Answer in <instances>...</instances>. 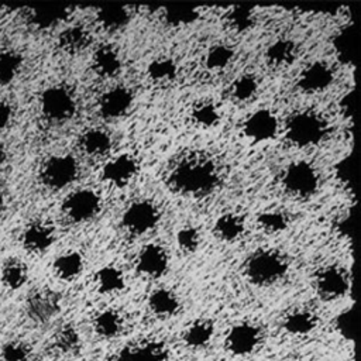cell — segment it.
<instances>
[{
  "label": "cell",
  "instance_id": "7c38bea8",
  "mask_svg": "<svg viewBox=\"0 0 361 361\" xmlns=\"http://www.w3.org/2000/svg\"><path fill=\"white\" fill-rule=\"evenodd\" d=\"M350 281L347 272L336 265L322 268L316 275V289L324 299H337L347 293Z\"/></svg>",
  "mask_w": 361,
  "mask_h": 361
},
{
  "label": "cell",
  "instance_id": "f546056e",
  "mask_svg": "<svg viewBox=\"0 0 361 361\" xmlns=\"http://www.w3.org/2000/svg\"><path fill=\"white\" fill-rule=\"evenodd\" d=\"M79 145L87 155H104L111 147V137L100 128H90L80 135Z\"/></svg>",
  "mask_w": 361,
  "mask_h": 361
},
{
  "label": "cell",
  "instance_id": "d6986e66",
  "mask_svg": "<svg viewBox=\"0 0 361 361\" xmlns=\"http://www.w3.org/2000/svg\"><path fill=\"white\" fill-rule=\"evenodd\" d=\"M69 14L71 8L65 6H39L28 10L27 20L35 28L47 30L65 21Z\"/></svg>",
  "mask_w": 361,
  "mask_h": 361
},
{
  "label": "cell",
  "instance_id": "603a6c76",
  "mask_svg": "<svg viewBox=\"0 0 361 361\" xmlns=\"http://www.w3.org/2000/svg\"><path fill=\"white\" fill-rule=\"evenodd\" d=\"M93 66L100 76L113 78L121 71V58L113 47L103 45L93 55Z\"/></svg>",
  "mask_w": 361,
  "mask_h": 361
},
{
  "label": "cell",
  "instance_id": "5bb4252c",
  "mask_svg": "<svg viewBox=\"0 0 361 361\" xmlns=\"http://www.w3.org/2000/svg\"><path fill=\"white\" fill-rule=\"evenodd\" d=\"M133 92L126 86L107 90L99 100V113L104 118H118L127 114L133 106Z\"/></svg>",
  "mask_w": 361,
  "mask_h": 361
},
{
  "label": "cell",
  "instance_id": "44dd1931",
  "mask_svg": "<svg viewBox=\"0 0 361 361\" xmlns=\"http://www.w3.org/2000/svg\"><path fill=\"white\" fill-rule=\"evenodd\" d=\"M90 41V32L83 25H69L58 37L59 48L66 54H78L83 51Z\"/></svg>",
  "mask_w": 361,
  "mask_h": 361
},
{
  "label": "cell",
  "instance_id": "4dcf8cb0",
  "mask_svg": "<svg viewBox=\"0 0 361 361\" xmlns=\"http://www.w3.org/2000/svg\"><path fill=\"white\" fill-rule=\"evenodd\" d=\"M245 224L237 213H223L214 223V231L224 241H234L243 235Z\"/></svg>",
  "mask_w": 361,
  "mask_h": 361
},
{
  "label": "cell",
  "instance_id": "9a60e30c",
  "mask_svg": "<svg viewBox=\"0 0 361 361\" xmlns=\"http://www.w3.org/2000/svg\"><path fill=\"white\" fill-rule=\"evenodd\" d=\"M138 172V164L134 157L121 154L110 159L102 169V178L114 186H124L130 183Z\"/></svg>",
  "mask_w": 361,
  "mask_h": 361
},
{
  "label": "cell",
  "instance_id": "60d3db41",
  "mask_svg": "<svg viewBox=\"0 0 361 361\" xmlns=\"http://www.w3.org/2000/svg\"><path fill=\"white\" fill-rule=\"evenodd\" d=\"M258 92V80L254 75L245 73L237 78L231 86V96L234 100L247 102L251 100Z\"/></svg>",
  "mask_w": 361,
  "mask_h": 361
},
{
  "label": "cell",
  "instance_id": "ab89813d",
  "mask_svg": "<svg viewBox=\"0 0 361 361\" xmlns=\"http://www.w3.org/2000/svg\"><path fill=\"white\" fill-rule=\"evenodd\" d=\"M233 58H234V49L230 45L217 44V45H213L206 54L204 63L209 69L219 71L228 66Z\"/></svg>",
  "mask_w": 361,
  "mask_h": 361
},
{
  "label": "cell",
  "instance_id": "d590c367",
  "mask_svg": "<svg viewBox=\"0 0 361 361\" xmlns=\"http://www.w3.org/2000/svg\"><path fill=\"white\" fill-rule=\"evenodd\" d=\"M23 56L16 51L0 52V86L11 83L20 73Z\"/></svg>",
  "mask_w": 361,
  "mask_h": 361
},
{
  "label": "cell",
  "instance_id": "2e32d148",
  "mask_svg": "<svg viewBox=\"0 0 361 361\" xmlns=\"http://www.w3.org/2000/svg\"><path fill=\"white\" fill-rule=\"evenodd\" d=\"M169 257L165 248L159 244L145 245L137 259V269L140 274L149 278H159L168 269Z\"/></svg>",
  "mask_w": 361,
  "mask_h": 361
},
{
  "label": "cell",
  "instance_id": "f1b7e54d",
  "mask_svg": "<svg viewBox=\"0 0 361 361\" xmlns=\"http://www.w3.org/2000/svg\"><path fill=\"white\" fill-rule=\"evenodd\" d=\"M80 345V336L75 326L72 324H63L61 326L51 341L52 350L59 355H71L76 353V350Z\"/></svg>",
  "mask_w": 361,
  "mask_h": 361
},
{
  "label": "cell",
  "instance_id": "1f68e13d",
  "mask_svg": "<svg viewBox=\"0 0 361 361\" xmlns=\"http://www.w3.org/2000/svg\"><path fill=\"white\" fill-rule=\"evenodd\" d=\"M94 330L99 336L111 338L116 337L123 329V317L114 309H104L99 312L93 320Z\"/></svg>",
  "mask_w": 361,
  "mask_h": 361
},
{
  "label": "cell",
  "instance_id": "f35d334b",
  "mask_svg": "<svg viewBox=\"0 0 361 361\" xmlns=\"http://www.w3.org/2000/svg\"><path fill=\"white\" fill-rule=\"evenodd\" d=\"M190 117L196 126L202 128H210L220 121V111L216 104L210 102H200L193 106Z\"/></svg>",
  "mask_w": 361,
  "mask_h": 361
},
{
  "label": "cell",
  "instance_id": "4fadbf2b",
  "mask_svg": "<svg viewBox=\"0 0 361 361\" xmlns=\"http://www.w3.org/2000/svg\"><path fill=\"white\" fill-rule=\"evenodd\" d=\"M243 130L244 134L252 141H268L278 133V118L271 110L259 109L244 121Z\"/></svg>",
  "mask_w": 361,
  "mask_h": 361
},
{
  "label": "cell",
  "instance_id": "83f0119b",
  "mask_svg": "<svg viewBox=\"0 0 361 361\" xmlns=\"http://www.w3.org/2000/svg\"><path fill=\"white\" fill-rule=\"evenodd\" d=\"M27 278H28V268L21 259L10 258L3 264L0 279L7 289L10 290L20 289L27 282Z\"/></svg>",
  "mask_w": 361,
  "mask_h": 361
},
{
  "label": "cell",
  "instance_id": "7dc6e473",
  "mask_svg": "<svg viewBox=\"0 0 361 361\" xmlns=\"http://www.w3.org/2000/svg\"><path fill=\"white\" fill-rule=\"evenodd\" d=\"M334 228L337 234L343 238H351L354 230V220H353V209H347L341 212L334 220Z\"/></svg>",
  "mask_w": 361,
  "mask_h": 361
},
{
  "label": "cell",
  "instance_id": "d6a6232c",
  "mask_svg": "<svg viewBox=\"0 0 361 361\" xmlns=\"http://www.w3.org/2000/svg\"><path fill=\"white\" fill-rule=\"evenodd\" d=\"M96 285L97 289L103 293H117L124 288L126 279L118 268L113 265H106L97 271Z\"/></svg>",
  "mask_w": 361,
  "mask_h": 361
},
{
  "label": "cell",
  "instance_id": "e575fe53",
  "mask_svg": "<svg viewBox=\"0 0 361 361\" xmlns=\"http://www.w3.org/2000/svg\"><path fill=\"white\" fill-rule=\"evenodd\" d=\"M148 78L155 83H168L178 75L176 63L169 58H158L147 66Z\"/></svg>",
  "mask_w": 361,
  "mask_h": 361
},
{
  "label": "cell",
  "instance_id": "4316f807",
  "mask_svg": "<svg viewBox=\"0 0 361 361\" xmlns=\"http://www.w3.org/2000/svg\"><path fill=\"white\" fill-rule=\"evenodd\" d=\"M130 17H131V13L128 7L117 6V4L103 6V7H99L96 11V18L102 24V27L111 31L126 27L130 21Z\"/></svg>",
  "mask_w": 361,
  "mask_h": 361
},
{
  "label": "cell",
  "instance_id": "ffe728a7",
  "mask_svg": "<svg viewBox=\"0 0 361 361\" xmlns=\"http://www.w3.org/2000/svg\"><path fill=\"white\" fill-rule=\"evenodd\" d=\"M148 306L157 316L169 317L179 312L180 302L176 293L171 289L158 288L151 292L148 298Z\"/></svg>",
  "mask_w": 361,
  "mask_h": 361
},
{
  "label": "cell",
  "instance_id": "816d5d0a",
  "mask_svg": "<svg viewBox=\"0 0 361 361\" xmlns=\"http://www.w3.org/2000/svg\"><path fill=\"white\" fill-rule=\"evenodd\" d=\"M3 206H4V197H3V193L0 190V210L3 209Z\"/></svg>",
  "mask_w": 361,
  "mask_h": 361
},
{
  "label": "cell",
  "instance_id": "f907efd6",
  "mask_svg": "<svg viewBox=\"0 0 361 361\" xmlns=\"http://www.w3.org/2000/svg\"><path fill=\"white\" fill-rule=\"evenodd\" d=\"M4 161H6V151H4V147L0 144V166L3 165Z\"/></svg>",
  "mask_w": 361,
  "mask_h": 361
},
{
  "label": "cell",
  "instance_id": "ac0fdd59",
  "mask_svg": "<svg viewBox=\"0 0 361 361\" xmlns=\"http://www.w3.org/2000/svg\"><path fill=\"white\" fill-rule=\"evenodd\" d=\"M54 240H55L54 228L44 221L30 223L21 234V243L24 248L35 254L47 251L52 245Z\"/></svg>",
  "mask_w": 361,
  "mask_h": 361
},
{
  "label": "cell",
  "instance_id": "f6af8a7d",
  "mask_svg": "<svg viewBox=\"0 0 361 361\" xmlns=\"http://www.w3.org/2000/svg\"><path fill=\"white\" fill-rule=\"evenodd\" d=\"M176 241L182 251L193 252L200 245V234H199L197 228H195L192 226H185L178 231Z\"/></svg>",
  "mask_w": 361,
  "mask_h": 361
},
{
  "label": "cell",
  "instance_id": "3957f363",
  "mask_svg": "<svg viewBox=\"0 0 361 361\" xmlns=\"http://www.w3.org/2000/svg\"><path fill=\"white\" fill-rule=\"evenodd\" d=\"M329 131V124L316 111H299L290 117L286 126L288 140L298 147L319 144Z\"/></svg>",
  "mask_w": 361,
  "mask_h": 361
},
{
  "label": "cell",
  "instance_id": "8fae6325",
  "mask_svg": "<svg viewBox=\"0 0 361 361\" xmlns=\"http://www.w3.org/2000/svg\"><path fill=\"white\" fill-rule=\"evenodd\" d=\"M113 361H171V353L159 341L142 340L123 347Z\"/></svg>",
  "mask_w": 361,
  "mask_h": 361
},
{
  "label": "cell",
  "instance_id": "6da1fadb",
  "mask_svg": "<svg viewBox=\"0 0 361 361\" xmlns=\"http://www.w3.org/2000/svg\"><path fill=\"white\" fill-rule=\"evenodd\" d=\"M219 182L214 161L202 154H190L176 162L169 173V185L183 195L202 196L212 192Z\"/></svg>",
  "mask_w": 361,
  "mask_h": 361
},
{
  "label": "cell",
  "instance_id": "277c9868",
  "mask_svg": "<svg viewBox=\"0 0 361 361\" xmlns=\"http://www.w3.org/2000/svg\"><path fill=\"white\" fill-rule=\"evenodd\" d=\"M39 106L47 120L54 123H63L75 114L76 100L68 87L56 85L42 92Z\"/></svg>",
  "mask_w": 361,
  "mask_h": 361
},
{
  "label": "cell",
  "instance_id": "681fc988",
  "mask_svg": "<svg viewBox=\"0 0 361 361\" xmlns=\"http://www.w3.org/2000/svg\"><path fill=\"white\" fill-rule=\"evenodd\" d=\"M13 118V107L8 102L0 100V130L7 127Z\"/></svg>",
  "mask_w": 361,
  "mask_h": 361
},
{
  "label": "cell",
  "instance_id": "ee69618b",
  "mask_svg": "<svg viewBox=\"0 0 361 361\" xmlns=\"http://www.w3.org/2000/svg\"><path fill=\"white\" fill-rule=\"evenodd\" d=\"M336 331L347 341L354 340L355 333V322H354V312L351 307L341 310L334 319Z\"/></svg>",
  "mask_w": 361,
  "mask_h": 361
},
{
  "label": "cell",
  "instance_id": "7bdbcfd3",
  "mask_svg": "<svg viewBox=\"0 0 361 361\" xmlns=\"http://www.w3.org/2000/svg\"><path fill=\"white\" fill-rule=\"evenodd\" d=\"M258 224L262 230L268 233H279L285 230L289 224V217L286 213L279 210H269L258 214Z\"/></svg>",
  "mask_w": 361,
  "mask_h": 361
},
{
  "label": "cell",
  "instance_id": "8d00e7d4",
  "mask_svg": "<svg viewBox=\"0 0 361 361\" xmlns=\"http://www.w3.org/2000/svg\"><path fill=\"white\" fill-rule=\"evenodd\" d=\"M200 16V10L195 6H171L164 10V18L169 25L179 27L195 23Z\"/></svg>",
  "mask_w": 361,
  "mask_h": 361
},
{
  "label": "cell",
  "instance_id": "9c48e42d",
  "mask_svg": "<svg viewBox=\"0 0 361 361\" xmlns=\"http://www.w3.org/2000/svg\"><path fill=\"white\" fill-rule=\"evenodd\" d=\"M159 217V210L152 202L138 200L126 209L121 224L131 234H144L157 226Z\"/></svg>",
  "mask_w": 361,
  "mask_h": 361
},
{
  "label": "cell",
  "instance_id": "d4e9b609",
  "mask_svg": "<svg viewBox=\"0 0 361 361\" xmlns=\"http://www.w3.org/2000/svg\"><path fill=\"white\" fill-rule=\"evenodd\" d=\"M333 47L338 61L343 65H353L355 59V34L353 25H345L340 28L334 38Z\"/></svg>",
  "mask_w": 361,
  "mask_h": 361
},
{
  "label": "cell",
  "instance_id": "74e56055",
  "mask_svg": "<svg viewBox=\"0 0 361 361\" xmlns=\"http://www.w3.org/2000/svg\"><path fill=\"white\" fill-rule=\"evenodd\" d=\"M226 20L233 30L243 32L252 27L254 21H255V13L251 6L238 4V6H233L227 11Z\"/></svg>",
  "mask_w": 361,
  "mask_h": 361
},
{
  "label": "cell",
  "instance_id": "bcb514c9",
  "mask_svg": "<svg viewBox=\"0 0 361 361\" xmlns=\"http://www.w3.org/2000/svg\"><path fill=\"white\" fill-rule=\"evenodd\" d=\"M336 176L337 179L345 185V186H353L354 180V161L351 155L343 157L337 165H336Z\"/></svg>",
  "mask_w": 361,
  "mask_h": 361
},
{
  "label": "cell",
  "instance_id": "836d02e7",
  "mask_svg": "<svg viewBox=\"0 0 361 361\" xmlns=\"http://www.w3.org/2000/svg\"><path fill=\"white\" fill-rule=\"evenodd\" d=\"M296 56V44L289 39H278L267 49V59L274 66H286Z\"/></svg>",
  "mask_w": 361,
  "mask_h": 361
},
{
  "label": "cell",
  "instance_id": "484cf974",
  "mask_svg": "<svg viewBox=\"0 0 361 361\" xmlns=\"http://www.w3.org/2000/svg\"><path fill=\"white\" fill-rule=\"evenodd\" d=\"M214 334V324L209 319H197L192 322L185 333H183V341L186 345L192 348H202L207 345Z\"/></svg>",
  "mask_w": 361,
  "mask_h": 361
},
{
  "label": "cell",
  "instance_id": "30bf717a",
  "mask_svg": "<svg viewBox=\"0 0 361 361\" xmlns=\"http://www.w3.org/2000/svg\"><path fill=\"white\" fill-rule=\"evenodd\" d=\"M261 344V330L250 322L234 324L226 336V347L233 355L245 357L252 354Z\"/></svg>",
  "mask_w": 361,
  "mask_h": 361
},
{
  "label": "cell",
  "instance_id": "8992f818",
  "mask_svg": "<svg viewBox=\"0 0 361 361\" xmlns=\"http://www.w3.org/2000/svg\"><path fill=\"white\" fill-rule=\"evenodd\" d=\"M282 182L289 193L299 197H307L316 192L319 186V175L312 164L296 161L288 165Z\"/></svg>",
  "mask_w": 361,
  "mask_h": 361
},
{
  "label": "cell",
  "instance_id": "52a82bcc",
  "mask_svg": "<svg viewBox=\"0 0 361 361\" xmlns=\"http://www.w3.org/2000/svg\"><path fill=\"white\" fill-rule=\"evenodd\" d=\"M61 310V296L52 289L39 288L32 290L25 299V314L37 323L44 324L54 319Z\"/></svg>",
  "mask_w": 361,
  "mask_h": 361
},
{
  "label": "cell",
  "instance_id": "7402d4cb",
  "mask_svg": "<svg viewBox=\"0 0 361 361\" xmlns=\"http://www.w3.org/2000/svg\"><path fill=\"white\" fill-rule=\"evenodd\" d=\"M317 326V317L307 309H296L283 319V329L293 336L310 334Z\"/></svg>",
  "mask_w": 361,
  "mask_h": 361
},
{
  "label": "cell",
  "instance_id": "b9f144b4",
  "mask_svg": "<svg viewBox=\"0 0 361 361\" xmlns=\"http://www.w3.org/2000/svg\"><path fill=\"white\" fill-rule=\"evenodd\" d=\"M32 351L21 340H10L0 348V361H31Z\"/></svg>",
  "mask_w": 361,
  "mask_h": 361
},
{
  "label": "cell",
  "instance_id": "c3c4849f",
  "mask_svg": "<svg viewBox=\"0 0 361 361\" xmlns=\"http://www.w3.org/2000/svg\"><path fill=\"white\" fill-rule=\"evenodd\" d=\"M354 107H355V93L354 90H348L338 102V109L341 114L345 118H351L354 114Z\"/></svg>",
  "mask_w": 361,
  "mask_h": 361
},
{
  "label": "cell",
  "instance_id": "5b68a950",
  "mask_svg": "<svg viewBox=\"0 0 361 361\" xmlns=\"http://www.w3.org/2000/svg\"><path fill=\"white\" fill-rule=\"evenodd\" d=\"M79 173V166L72 155H54L41 166V180L49 189H62L72 183Z\"/></svg>",
  "mask_w": 361,
  "mask_h": 361
},
{
  "label": "cell",
  "instance_id": "cb8c5ba5",
  "mask_svg": "<svg viewBox=\"0 0 361 361\" xmlns=\"http://www.w3.org/2000/svg\"><path fill=\"white\" fill-rule=\"evenodd\" d=\"M83 271V257L78 251H65L54 261V272L63 281L76 279Z\"/></svg>",
  "mask_w": 361,
  "mask_h": 361
},
{
  "label": "cell",
  "instance_id": "e0dca14e",
  "mask_svg": "<svg viewBox=\"0 0 361 361\" xmlns=\"http://www.w3.org/2000/svg\"><path fill=\"white\" fill-rule=\"evenodd\" d=\"M334 79V72L324 62L310 63L299 76L298 86L306 93H319L327 89Z\"/></svg>",
  "mask_w": 361,
  "mask_h": 361
},
{
  "label": "cell",
  "instance_id": "ba28073f",
  "mask_svg": "<svg viewBox=\"0 0 361 361\" xmlns=\"http://www.w3.org/2000/svg\"><path fill=\"white\" fill-rule=\"evenodd\" d=\"M102 209V199L92 189H79L72 192L62 204V210L68 219L76 223L93 219Z\"/></svg>",
  "mask_w": 361,
  "mask_h": 361
},
{
  "label": "cell",
  "instance_id": "7a4b0ae2",
  "mask_svg": "<svg viewBox=\"0 0 361 361\" xmlns=\"http://www.w3.org/2000/svg\"><path fill=\"white\" fill-rule=\"evenodd\" d=\"M288 271L285 257L275 250H261L250 257L245 265L248 281L258 286H268L278 282Z\"/></svg>",
  "mask_w": 361,
  "mask_h": 361
}]
</instances>
